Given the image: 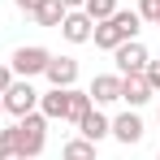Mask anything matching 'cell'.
<instances>
[{"label":"cell","instance_id":"obj_1","mask_svg":"<svg viewBox=\"0 0 160 160\" xmlns=\"http://www.w3.org/2000/svg\"><path fill=\"white\" fill-rule=\"evenodd\" d=\"M0 147H13V152H22L26 160H35L43 147H48V117L35 108L26 117H18L13 126H4L0 130Z\"/></svg>","mask_w":160,"mask_h":160},{"label":"cell","instance_id":"obj_2","mask_svg":"<svg viewBox=\"0 0 160 160\" xmlns=\"http://www.w3.org/2000/svg\"><path fill=\"white\" fill-rule=\"evenodd\" d=\"M138 30H143V18H138L134 9H117L112 18L95 22V30H91V43H95L100 52H112L117 43H126V39H138Z\"/></svg>","mask_w":160,"mask_h":160},{"label":"cell","instance_id":"obj_3","mask_svg":"<svg viewBox=\"0 0 160 160\" xmlns=\"http://www.w3.org/2000/svg\"><path fill=\"white\" fill-rule=\"evenodd\" d=\"M48 61H52L48 48H39V43H22L18 52L9 56V69H13V78H39V74L48 69Z\"/></svg>","mask_w":160,"mask_h":160},{"label":"cell","instance_id":"obj_4","mask_svg":"<svg viewBox=\"0 0 160 160\" xmlns=\"http://www.w3.org/2000/svg\"><path fill=\"white\" fill-rule=\"evenodd\" d=\"M0 104H4V112L18 121V117H26V112L39 108V91L30 87V78H13V82H9V91L0 95Z\"/></svg>","mask_w":160,"mask_h":160},{"label":"cell","instance_id":"obj_5","mask_svg":"<svg viewBox=\"0 0 160 160\" xmlns=\"http://www.w3.org/2000/svg\"><path fill=\"white\" fill-rule=\"evenodd\" d=\"M112 61H117V74H143L147 61H152V52H147L143 39H126V43L112 48Z\"/></svg>","mask_w":160,"mask_h":160},{"label":"cell","instance_id":"obj_6","mask_svg":"<svg viewBox=\"0 0 160 160\" xmlns=\"http://www.w3.org/2000/svg\"><path fill=\"white\" fill-rule=\"evenodd\" d=\"M108 134L117 138V143H126V147H134V143H143V117H138V108H126V112H117L112 117V126H108Z\"/></svg>","mask_w":160,"mask_h":160},{"label":"cell","instance_id":"obj_7","mask_svg":"<svg viewBox=\"0 0 160 160\" xmlns=\"http://www.w3.org/2000/svg\"><path fill=\"white\" fill-rule=\"evenodd\" d=\"M56 30H61V39H65V43H91V30H95V22H91L82 9H69V13L61 18V26H56Z\"/></svg>","mask_w":160,"mask_h":160},{"label":"cell","instance_id":"obj_8","mask_svg":"<svg viewBox=\"0 0 160 160\" xmlns=\"http://www.w3.org/2000/svg\"><path fill=\"white\" fill-rule=\"evenodd\" d=\"M87 95H91V104H95V108L117 104V100H121V74H95L91 87H87Z\"/></svg>","mask_w":160,"mask_h":160},{"label":"cell","instance_id":"obj_9","mask_svg":"<svg viewBox=\"0 0 160 160\" xmlns=\"http://www.w3.org/2000/svg\"><path fill=\"white\" fill-rule=\"evenodd\" d=\"M39 112H43L48 121H65V112H69V87H48V91H39Z\"/></svg>","mask_w":160,"mask_h":160},{"label":"cell","instance_id":"obj_10","mask_svg":"<svg viewBox=\"0 0 160 160\" xmlns=\"http://www.w3.org/2000/svg\"><path fill=\"white\" fill-rule=\"evenodd\" d=\"M43 78H48V87H74L78 82V61L74 56H52L48 69H43Z\"/></svg>","mask_w":160,"mask_h":160},{"label":"cell","instance_id":"obj_11","mask_svg":"<svg viewBox=\"0 0 160 160\" xmlns=\"http://www.w3.org/2000/svg\"><path fill=\"white\" fill-rule=\"evenodd\" d=\"M108 126H112V117H104V108H95V104L78 117V134H82V138H91V143L108 138Z\"/></svg>","mask_w":160,"mask_h":160},{"label":"cell","instance_id":"obj_12","mask_svg":"<svg viewBox=\"0 0 160 160\" xmlns=\"http://www.w3.org/2000/svg\"><path fill=\"white\" fill-rule=\"evenodd\" d=\"M152 95H156V91L147 87V78H143V74H121V100H126L130 108H143Z\"/></svg>","mask_w":160,"mask_h":160},{"label":"cell","instance_id":"obj_13","mask_svg":"<svg viewBox=\"0 0 160 160\" xmlns=\"http://www.w3.org/2000/svg\"><path fill=\"white\" fill-rule=\"evenodd\" d=\"M65 13H69V9H65L61 0H39V9H35L30 18H35L39 26H48V30H56V26H61V18H65Z\"/></svg>","mask_w":160,"mask_h":160},{"label":"cell","instance_id":"obj_14","mask_svg":"<svg viewBox=\"0 0 160 160\" xmlns=\"http://www.w3.org/2000/svg\"><path fill=\"white\" fill-rule=\"evenodd\" d=\"M61 160H95V143L78 134V138H69V143L61 147Z\"/></svg>","mask_w":160,"mask_h":160},{"label":"cell","instance_id":"obj_15","mask_svg":"<svg viewBox=\"0 0 160 160\" xmlns=\"http://www.w3.org/2000/svg\"><path fill=\"white\" fill-rule=\"evenodd\" d=\"M87 108H91V95L78 91V87H69V112H65V121H74V126H78V117L87 112Z\"/></svg>","mask_w":160,"mask_h":160},{"label":"cell","instance_id":"obj_16","mask_svg":"<svg viewBox=\"0 0 160 160\" xmlns=\"http://www.w3.org/2000/svg\"><path fill=\"white\" fill-rule=\"evenodd\" d=\"M82 13H87L91 22H104V18L117 13V0H87V4H82Z\"/></svg>","mask_w":160,"mask_h":160},{"label":"cell","instance_id":"obj_17","mask_svg":"<svg viewBox=\"0 0 160 160\" xmlns=\"http://www.w3.org/2000/svg\"><path fill=\"white\" fill-rule=\"evenodd\" d=\"M134 13H138L143 22H152V26H156V22H160V0H138V9H134Z\"/></svg>","mask_w":160,"mask_h":160},{"label":"cell","instance_id":"obj_18","mask_svg":"<svg viewBox=\"0 0 160 160\" xmlns=\"http://www.w3.org/2000/svg\"><path fill=\"white\" fill-rule=\"evenodd\" d=\"M143 78H147V87L160 95V61H147V69H143Z\"/></svg>","mask_w":160,"mask_h":160},{"label":"cell","instance_id":"obj_19","mask_svg":"<svg viewBox=\"0 0 160 160\" xmlns=\"http://www.w3.org/2000/svg\"><path fill=\"white\" fill-rule=\"evenodd\" d=\"M9 82H13V69H9V65H0V95L9 91Z\"/></svg>","mask_w":160,"mask_h":160},{"label":"cell","instance_id":"obj_20","mask_svg":"<svg viewBox=\"0 0 160 160\" xmlns=\"http://www.w3.org/2000/svg\"><path fill=\"white\" fill-rule=\"evenodd\" d=\"M13 4H18L22 13H35V9H39V0H13Z\"/></svg>","mask_w":160,"mask_h":160},{"label":"cell","instance_id":"obj_21","mask_svg":"<svg viewBox=\"0 0 160 160\" xmlns=\"http://www.w3.org/2000/svg\"><path fill=\"white\" fill-rule=\"evenodd\" d=\"M0 160H26L22 152H13V147H0Z\"/></svg>","mask_w":160,"mask_h":160},{"label":"cell","instance_id":"obj_22","mask_svg":"<svg viewBox=\"0 0 160 160\" xmlns=\"http://www.w3.org/2000/svg\"><path fill=\"white\" fill-rule=\"evenodd\" d=\"M61 4H65V9H82L87 0H61Z\"/></svg>","mask_w":160,"mask_h":160},{"label":"cell","instance_id":"obj_23","mask_svg":"<svg viewBox=\"0 0 160 160\" xmlns=\"http://www.w3.org/2000/svg\"><path fill=\"white\" fill-rule=\"evenodd\" d=\"M0 117H4V104H0Z\"/></svg>","mask_w":160,"mask_h":160},{"label":"cell","instance_id":"obj_24","mask_svg":"<svg viewBox=\"0 0 160 160\" xmlns=\"http://www.w3.org/2000/svg\"><path fill=\"white\" fill-rule=\"evenodd\" d=\"M156 121H160V108H156Z\"/></svg>","mask_w":160,"mask_h":160},{"label":"cell","instance_id":"obj_25","mask_svg":"<svg viewBox=\"0 0 160 160\" xmlns=\"http://www.w3.org/2000/svg\"><path fill=\"white\" fill-rule=\"evenodd\" d=\"M156 160H160V152H156Z\"/></svg>","mask_w":160,"mask_h":160},{"label":"cell","instance_id":"obj_26","mask_svg":"<svg viewBox=\"0 0 160 160\" xmlns=\"http://www.w3.org/2000/svg\"><path fill=\"white\" fill-rule=\"evenodd\" d=\"M156 26H160V22H156Z\"/></svg>","mask_w":160,"mask_h":160}]
</instances>
